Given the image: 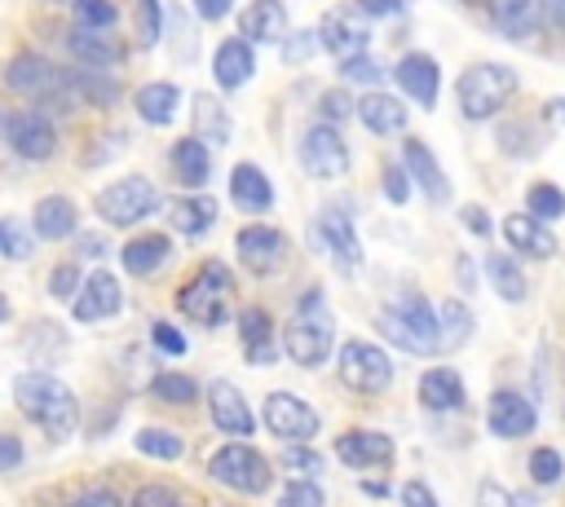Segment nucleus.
<instances>
[{
    "label": "nucleus",
    "instance_id": "nucleus-1",
    "mask_svg": "<svg viewBox=\"0 0 565 507\" xmlns=\"http://www.w3.org/2000/svg\"><path fill=\"white\" fill-rule=\"evenodd\" d=\"M13 401H18V410H22L31 423H40L49 436H66V432L75 428V414H79L71 388H66L62 379H53L49 370H26V375H18V379H13Z\"/></svg>",
    "mask_w": 565,
    "mask_h": 507
},
{
    "label": "nucleus",
    "instance_id": "nucleus-2",
    "mask_svg": "<svg viewBox=\"0 0 565 507\" xmlns=\"http://www.w3.org/2000/svg\"><path fill=\"white\" fill-rule=\"evenodd\" d=\"M282 348H287V357H291L296 366H309V370L331 357V348H335V322H331V313L322 309V291H309V295L300 300L296 317H291L287 331H282Z\"/></svg>",
    "mask_w": 565,
    "mask_h": 507
},
{
    "label": "nucleus",
    "instance_id": "nucleus-3",
    "mask_svg": "<svg viewBox=\"0 0 565 507\" xmlns=\"http://www.w3.org/2000/svg\"><path fill=\"white\" fill-rule=\"evenodd\" d=\"M380 331H384L397 348L419 353V357H428V353L441 348V335H437V309H433L424 295H402L397 304H388V309L380 313Z\"/></svg>",
    "mask_w": 565,
    "mask_h": 507
},
{
    "label": "nucleus",
    "instance_id": "nucleus-4",
    "mask_svg": "<svg viewBox=\"0 0 565 507\" xmlns=\"http://www.w3.org/2000/svg\"><path fill=\"white\" fill-rule=\"evenodd\" d=\"M455 93H459V110L468 119H490V115H499L512 101L516 75L508 66H499V62H477V66H468L459 75Z\"/></svg>",
    "mask_w": 565,
    "mask_h": 507
},
{
    "label": "nucleus",
    "instance_id": "nucleus-5",
    "mask_svg": "<svg viewBox=\"0 0 565 507\" xmlns=\"http://www.w3.org/2000/svg\"><path fill=\"white\" fill-rule=\"evenodd\" d=\"M230 291H234L230 269H225L221 260H207V265L185 282V291H181L177 304H181L194 322H203V326H221V322L230 317Z\"/></svg>",
    "mask_w": 565,
    "mask_h": 507
},
{
    "label": "nucleus",
    "instance_id": "nucleus-6",
    "mask_svg": "<svg viewBox=\"0 0 565 507\" xmlns=\"http://www.w3.org/2000/svg\"><path fill=\"white\" fill-rule=\"evenodd\" d=\"M159 190H154V181H146V176H119L115 185H106L102 194H97V216L106 220V225H137L141 216H154L159 212Z\"/></svg>",
    "mask_w": 565,
    "mask_h": 507
},
{
    "label": "nucleus",
    "instance_id": "nucleus-7",
    "mask_svg": "<svg viewBox=\"0 0 565 507\" xmlns=\"http://www.w3.org/2000/svg\"><path fill=\"white\" fill-rule=\"evenodd\" d=\"M207 472H212L221 485L238 489V494H265V489H269V463H265L252 445H243V441L221 445V450L212 454Z\"/></svg>",
    "mask_w": 565,
    "mask_h": 507
},
{
    "label": "nucleus",
    "instance_id": "nucleus-8",
    "mask_svg": "<svg viewBox=\"0 0 565 507\" xmlns=\"http://www.w3.org/2000/svg\"><path fill=\"white\" fill-rule=\"evenodd\" d=\"M340 379L353 392H384L393 384V362L380 344L349 339V344H340Z\"/></svg>",
    "mask_w": 565,
    "mask_h": 507
},
{
    "label": "nucleus",
    "instance_id": "nucleus-9",
    "mask_svg": "<svg viewBox=\"0 0 565 507\" xmlns=\"http://www.w3.org/2000/svg\"><path fill=\"white\" fill-rule=\"evenodd\" d=\"M4 84L22 97H35V101H53V97H66L75 88V79L66 71H57L53 62H44L35 53H18L4 71Z\"/></svg>",
    "mask_w": 565,
    "mask_h": 507
},
{
    "label": "nucleus",
    "instance_id": "nucleus-10",
    "mask_svg": "<svg viewBox=\"0 0 565 507\" xmlns=\"http://www.w3.org/2000/svg\"><path fill=\"white\" fill-rule=\"evenodd\" d=\"M300 163H305V172L318 176V181L344 176V172H349V145H344V137H340L331 123H313V128L300 137Z\"/></svg>",
    "mask_w": 565,
    "mask_h": 507
},
{
    "label": "nucleus",
    "instance_id": "nucleus-11",
    "mask_svg": "<svg viewBox=\"0 0 565 507\" xmlns=\"http://www.w3.org/2000/svg\"><path fill=\"white\" fill-rule=\"evenodd\" d=\"M4 137L9 145L22 154V159H49L57 150V132H53V119L44 110H18L4 119Z\"/></svg>",
    "mask_w": 565,
    "mask_h": 507
},
{
    "label": "nucleus",
    "instance_id": "nucleus-12",
    "mask_svg": "<svg viewBox=\"0 0 565 507\" xmlns=\"http://www.w3.org/2000/svg\"><path fill=\"white\" fill-rule=\"evenodd\" d=\"M265 428L278 441H309L318 432V414H313V406H305L291 392H269L265 397Z\"/></svg>",
    "mask_w": 565,
    "mask_h": 507
},
{
    "label": "nucleus",
    "instance_id": "nucleus-13",
    "mask_svg": "<svg viewBox=\"0 0 565 507\" xmlns=\"http://www.w3.org/2000/svg\"><path fill=\"white\" fill-rule=\"evenodd\" d=\"M318 40H322V48H327L331 57L349 62V57L366 53V44H371V26H366L353 9H331V13L318 22Z\"/></svg>",
    "mask_w": 565,
    "mask_h": 507
},
{
    "label": "nucleus",
    "instance_id": "nucleus-14",
    "mask_svg": "<svg viewBox=\"0 0 565 507\" xmlns=\"http://www.w3.org/2000/svg\"><path fill=\"white\" fill-rule=\"evenodd\" d=\"M313 247H327L344 269H358V265H362V242H358L353 216H349L344 207H327V212L313 220Z\"/></svg>",
    "mask_w": 565,
    "mask_h": 507
},
{
    "label": "nucleus",
    "instance_id": "nucleus-15",
    "mask_svg": "<svg viewBox=\"0 0 565 507\" xmlns=\"http://www.w3.org/2000/svg\"><path fill=\"white\" fill-rule=\"evenodd\" d=\"M207 410H212V423H216L221 432H230V436H252V428H256V414H252L247 397H243L230 379H212V388H207Z\"/></svg>",
    "mask_w": 565,
    "mask_h": 507
},
{
    "label": "nucleus",
    "instance_id": "nucleus-16",
    "mask_svg": "<svg viewBox=\"0 0 565 507\" xmlns=\"http://www.w3.org/2000/svg\"><path fill=\"white\" fill-rule=\"evenodd\" d=\"M486 423H490V432H494V436L516 441V436H530V432H534L539 414H534V406H530L521 392L503 388V392H494V397H490V406H486Z\"/></svg>",
    "mask_w": 565,
    "mask_h": 507
},
{
    "label": "nucleus",
    "instance_id": "nucleus-17",
    "mask_svg": "<svg viewBox=\"0 0 565 507\" xmlns=\"http://www.w3.org/2000/svg\"><path fill=\"white\" fill-rule=\"evenodd\" d=\"M238 256H243L247 269H256L260 278H269L282 265V256H287V238H282V229L247 225V229H238Z\"/></svg>",
    "mask_w": 565,
    "mask_h": 507
},
{
    "label": "nucleus",
    "instance_id": "nucleus-18",
    "mask_svg": "<svg viewBox=\"0 0 565 507\" xmlns=\"http://www.w3.org/2000/svg\"><path fill=\"white\" fill-rule=\"evenodd\" d=\"M503 238L512 242V251H521L530 260H547L556 251V238H552L547 220H539L534 212H508L503 216Z\"/></svg>",
    "mask_w": 565,
    "mask_h": 507
},
{
    "label": "nucleus",
    "instance_id": "nucleus-19",
    "mask_svg": "<svg viewBox=\"0 0 565 507\" xmlns=\"http://www.w3.org/2000/svg\"><path fill=\"white\" fill-rule=\"evenodd\" d=\"M66 48L75 62H84L88 71H106V66H119L124 48L115 40V31H97V26H75L66 35Z\"/></svg>",
    "mask_w": 565,
    "mask_h": 507
},
{
    "label": "nucleus",
    "instance_id": "nucleus-20",
    "mask_svg": "<svg viewBox=\"0 0 565 507\" xmlns=\"http://www.w3.org/2000/svg\"><path fill=\"white\" fill-rule=\"evenodd\" d=\"M119 282H115V273L110 269H97V273H88L84 278V287H79V295H75V317L79 322H102V317H110V313H119Z\"/></svg>",
    "mask_w": 565,
    "mask_h": 507
},
{
    "label": "nucleus",
    "instance_id": "nucleus-21",
    "mask_svg": "<svg viewBox=\"0 0 565 507\" xmlns=\"http://www.w3.org/2000/svg\"><path fill=\"white\" fill-rule=\"evenodd\" d=\"M397 84H402L406 97H415L424 110H433V106H437L441 71H437V62H433L428 53H406V57L397 62Z\"/></svg>",
    "mask_w": 565,
    "mask_h": 507
},
{
    "label": "nucleus",
    "instance_id": "nucleus-22",
    "mask_svg": "<svg viewBox=\"0 0 565 507\" xmlns=\"http://www.w3.org/2000/svg\"><path fill=\"white\" fill-rule=\"evenodd\" d=\"M256 71V53H252V40L247 35H234V40H221L216 44V57H212V75L221 88H238L247 84Z\"/></svg>",
    "mask_w": 565,
    "mask_h": 507
},
{
    "label": "nucleus",
    "instance_id": "nucleus-23",
    "mask_svg": "<svg viewBox=\"0 0 565 507\" xmlns=\"http://www.w3.org/2000/svg\"><path fill=\"white\" fill-rule=\"evenodd\" d=\"M402 163H406V172H411V181L433 198V203H446L450 198V181L441 176V168H437V159H433V150L424 145V141H406L402 145Z\"/></svg>",
    "mask_w": 565,
    "mask_h": 507
},
{
    "label": "nucleus",
    "instance_id": "nucleus-24",
    "mask_svg": "<svg viewBox=\"0 0 565 507\" xmlns=\"http://www.w3.org/2000/svg\"><path fill=\"white\" fill-rule=\"evenodd\" d=\"M490 18H494L499 35L525 40V35H534L539 22H543V0H490Z\"/></svg>",
    "mask_w": 565,
    "mask_h": 507
},
{
    "label": "nucleus",
    "instance_id": "nucleus-25",
    "mask_svg": "<svg viewBox=\"0 0 565 507\" xmlns=\"http://www.w3.org/2000/svg\"><path fill=\"white\" fill-rule=\"evenodd\" d=\"M238 26H243V35H247L252 44L287 40V9H282V0H252Z\"/></svg>",
    "mask_w": 565,
    "mask_h": 507
},
{
    "label": "nucleus",
    "instance_id": "nucleus-26",
    "mask_svg": "<svg viewBox=\"0 0 565 507\" xmlns=\"http://www.w3.org/2000/svg\"><path fill=\"white\" fill-rule=\"evenodd\" d=\"M335 454L349 467H375V463H388L393 459V441L384 432H344L335 441Z\"/></svg>",
    "mask_w": 565,
    "mask_h": 507
},
{
    "label": "nucleus",
    "instance_id": "nucleus-27",
    "mask_svg": "<svg viewBox=\"0 0 565 507\" xmlns=\"http://www.w3.org/2000/svg\"><path fill=\"white\" fill-rule=\"evenodd\" d=\"M358 119H362L375 137H397V132L406 128V106H402L397 97H388V93H366V97L358 101Z\"/></svg>",
    "mask_w": 565,
    "mask_h": 507
},
{
    "label": "nucleus",
    "instance_id": "nucleus-28",
    "mask_svg": "<svg viewBox=\"0 0 565 507\" xmlns=\"http://www.w3.org/2000/svg\"><path fill=\"white\" fill-rule=\"evenodd\" d=\"M230 198L243 212H265V207H274V185L265 181V172L256 163H238L230 172Z\"/></svg>",
    "mask_w": 565,
    "mask_h": 507
},
{
    "label": "nucleus",
    "instance_id": "nucleus-29",
    "mask_svg": "<svg viewBox=\"0 0 565 507\" xmlns=\"http://www.w3.org/2000/svg\"><path fill=\"white\" fill-rule=\"evenodd\" d=\"M172 172H177V181L190 185V190L207 185V181H212V154H207V145H203L199 137L177 141V145H172Z\"/></svg>",
    "mask_w": 565,
    "mask_h": 507
},
{
    "label": "nucleus",
    "instance_id": "nucleus-30",
    "mask_svg": "<svg viewBox=\"0 0 565 507\" xmlns=\"http://www.w3.org/2000/svg\"><path fill=\"white\" fill-rule=\"evenodd\" d=\"M132 101H137V115H141L146 123H172V119H177V106H181V88L154 79V84H141Z\"/></svg>",
    "mask_w": 565,
    "mask_h": 507
},
{
    "label": "nucleus",
    "instance_id": "nucleus-31",
    "mask_svg": "<svg viewBox=\"0 0 565 507\" xmlns=\"http://www.w3.org/2000/svg\"><path fill=\"white\" fill-rule=\"evenodd\" d=\"M419 401H424L428 410H459V406H463V384H459V375L446 370V366L424 370V379H419Z\"/></svg>",
    "mask_w": 565,
    "mask_h": 507
},
{
    "label": "nucleus",
    "instance_id": "nucleus-32",
    "mask_svg": "<svg viewBox=\"0 0 565 507\" xmlns=\"http://www.w3.org/2000/svg\"><path fill=\"white\" fill-rule=\"evenodd\" d=\"M75 220H79V212H75V203L62 198V194H49V198L35 203V234H40V238H71Z\"/></svg>",
    "mask_w": 565,
    "mask_h": 507
},
{
    "label": "nucleus",
    "instance_id": "nucleus-33",
    "mask_svg": "<svg viewBox=\"0 0 565 507\" xmlns=\"http://www.w3.org/2000/svg\"><path fill=\"white\" fill-rule=\"evenodd\" d=\"M172 225H177V234H185V238L207 234V229L216 225V198H207V194L181 198V203L172 207Z\"/></svg>",
    "mask_w": 565,
    "mask_h": 507
},
{
    "label": "nucleus",
    "instance_id": "nucleus-34",
    "mask_svg": "<svg viewBox=\"0 0 565 507\" xmlns=\"http://www.w3.org/2000/svg\"><path fill=\"white\" fill-rule=\"evenodd\" d=\"M163 260H168V238L163 234H141L124 247V269L137 273V278H150Z\"/></svg>",
    "mask_w": 565,
    "mask_h": 507
},
{
    "label": "nucleus",
    "instance_id": "nucleus-35",
    "mask_svg": "<svg viewBox=\"0 0 565 507\" xmlns=\"http://www.w3.org/2000/svg\"><path fill=\"white\" fill-rule=\"evenodd\" d=\"M238 331H243V353L252 357V362H269L274 357V322H269V313L265 309H243V317H238Z\"/></svg>",
    "mask_w": 565,
    "mask_h": 507
},
{
    "label": "nucleus",
    "instance_id": "nucleus-36",
    "mask_svg": "<svg viewBox=\"0 0 565 507\" xmlns=\"http://www.w3.org/2000/svg\"><path fill=\"white\" fill-rule=\"evenodd\" d=\"M472 313L459 304V300H441L437 304V335H441V348H463L468 335H472Z\"/></svg>",
    "mask_w": 565,
    "mask_h": 507
},
{
    "label": "nucleus",
    "instance_id": "nucleus-37",
    "mask_svg": "<svg viewBox=\"0 0 565 507\" xmlns=\"http://www.w3.org/2000/svg\"><path fill=\"white\" fill-rule=\"evenodd\" d=\"M486 278H490V287H494L499 300H508V304L525 300V273H521L508 256H490V260H486Z\"/></svg>",
    "mask_w": 565,
    "mask_h": 507
},
{
    "label": "nucleus",
    "instance_id": "nucleus-38",
    "mask_svg": "<svg viewBox=\"0 0 565 507\" xmlns=\"http://www.w3.org/2000/svg\"><path fill=\"white\" fill-rule=\"evenodd\" d=\"M137 450H141V454H150V459H163V463L185 454L181 436H177V432H168V428H141V432H137Z\"/></svg>",
    "mask_w": 565,
    "mask_h": 507
},
{
    "label": "nucleus",
    "instance_id": "nucleus-39",
    "mask_svg": "<svg viewBox=\"0 0 565 507\" xmlns=\"http://www.w3.org/2000/svg\"><path fill=\"white\" fill-rule=\"evenodd\" d=\"M525 203H530V212H534L539 220H556V216H565V190H561V185L539 181V185H530Z\"/></svg>",
    "mask_w": 565,
    "mask_h": 507
},
{
    "label": "nucleus",
    "instance_id": "nucleus-40",
    "mask_svg": "<svg viewBox=\"0 0 565 507\" xmlns=\"http://www.w3.org/2000/svg\"><path fill=\"white\" fill-rule=\"evenodd\" d=\"M194 379L190 375H177V370H168V375H159L154 379V397L159 401H168V406H185V401H194Z\"/></svg>",
    "mask_w": 565,
    "mask_h": 507
},
{
    "label": "nucleus",
    "instance_id": "nucleus-41",
    "mask_svg": "<svg viewBox=\"0 0 565 507\" xmlns=\"http://www.w3.org/2000/svg\"><path fill=\"white\" fill-rule=\"evenodd\" d=\"M561 476H565V463H561V454L552 445H543V450L530 454V481L534 485H556Z\"/></svg>",
    "mask_w": 565,
    "mask_h": 507
},
{
    "label": "nucleus",
    "instance_id": "nucleus-42",
    "mask_svg": "<svg viewBox=\"0 0 565 507\" xmlns=\"http://www.w3.org/2000/svg\"><path fill=\"white\" fill-rule=\"evenodd\" d=\"M75 18H79V26L115 31V18H119V9H115L110 0H75Z\"/></svg>",
    "mask_w": 565,
    "mask_h": 507
},
{
    "label": "nucleus",
    "instance_id": "nucleus-43",
    "mask_svg": "<svg viewBox=\"0 0 565 507\" xmlns=\"http://www.w3.org/2000/svg\"><path fill=\"white\" fill-rule=\"evenodd\" d=\"M132 13H137V40L141 48H150L159 40V0H132Z\"/></svg>",
    "mask_w": 565,
    "mask_h": 507
},
{
    "label": "nucleus",
    "instance_id": "nucleus-44",
    "mask_svg": "<svg viewBox=\"0 0 565 507\" xmlns=\"http://www.w3.org/2000/svg\"><path fill=\"white\" fill-rule=\"evenodd\" d=\"M340 75H344L349 84H380V79H384V66H380L375 57H366V53H358V57H349V62H340Z\"/></svg>",
    "mask_w": 565,
    "mask_h": 507
},
{
    "label": "nucleus",
    "instance_id": "nucleus-45",
    "mask_svg": "<svg viewBox=\"0 0 565 507\" xmlns=\"http://www.w3.org/2000/svg\"><path fill=\"white\" fill-rule=\"evenodd\" d=\"M75 88H84V93H88L97 106H115V93H119V88H115V79H106L102 71H97V75H93V71L75 75Z\"/></svg>",
    "mask_w": 565,
    "mask_h": 507
},
{
    "label": "nucleus",
    "instance_id": "nucleus-46",
    "mask_svg": "<svg viewBox=\"0 0 565 507\" xmlns=\"http://www.w3.org/2000/svg\"><path fill=\"white\" fill-rule=\"evenodd\" d=\"M0 256H9V260H26L31 256V238L22 234V225L0 220Z\"/></svg>",
    "mask_w": 565,
    "mask_h": 507
},
{
    "label": "nucleus",
    "instance_id": "nucleus-47",
    "mask_svg": "<svg viewBox=\"0 0 565 507\" xmlns=\"http://www.w3.org/2000/svg\"><path fill=\"white\" fill-rule=\"evenodd\" d=\"M322 503L327 498H322V489L313 481H291L282 489V498H278V507H322Z\"/></svg>",
    "mask_w": 565,
    "mask_h": 507
},
{
    "label": "nucleus",
    "instance_id": "nucleus-48",
    "mask_svg": "<svg viewBox=\"0 0 565 507\" xmlns=\"http://www.w3.org/2000/svg\"><path fill=\"white\" fill-rule=\"evenodd\" d=\"M384 194H388V203H406L411 198V172H406V163L402 168L397 163L384 168Z\"/></svg>",
    "mask_w": 565,
    "mask_h": 507
},
{
    "label": "nucleus",
    "instance_id": "nucleus-49",
    "mask_svg": "<svg viewBox=\"0 0 565 507\" xmlns=\"http://www.w3.org/2000/svg\"><path fill=\"white\" fill-rule=\"evenodd\" d=\"M49 291H53L57 300H75V295H79V269H75V265H57Z\"/></svg>",
    "mask_w": 565,
    "mask_h": 507
},
{
    "label": "nucleus",
    "instance_id": "nucleus-50",
    "mask_svg": "<svg viewBox=\"0 0 565 507\" xmlns=\"http://www.w3.org/2000/svg\"><path fill=\"white\" fill-rule=\"evenodd\" d=\"M150 335H154L159 353H172V357H181V353L190 348V344H185V335H181L177 326H168V322H154V331H150Z\"/></svg>",
    "mask_w": 565,
    "mask_h": 507
},
{
    "label": "nucleus",
    "instance_id": "nucleus-51",
    "mask_svg": "<svg viewBox=\"0 0 565 507\" xmlns=\"http://www.w3.org/2000/svg\"><path fill=\"white\" fill-rule=\"evenodd\" d=\"M132 507H181V503H177V494L168 485H141Z\"/></svg>",
    "mask_w": 565,
    "mask_h": 507
},
{
    "label": "nucleus",
    "instance_id": "nucleus-52",
    "mask_svg": "<svg viewBox=\"0 0 565 507\" xmlns=\"http://www.w3.org/2000/svg\"><path fill=\"white\" fill-rule=\"evenodd\" d=\"M282 463H287L291 472H305V476H318V472H322V459H318L313 450H287Z\"/></svg>",
    "mask_w": 565,
    "mask_h": 507
},
{
    "label": "nucleus",
    "instance_id": "nucleus-53",
    "mask_svg": "<svg viewBox=\"0 0 565 507\" xmlns=\"http://www.w3.org/2000/svg\"><path fill=\"white\" fill-rule=\"evenodd\" d=\"M402 507H437V498H433V489L424 481H406L402 485Z\"/></svg>",
    "mask_w": 565,
    "mask_h": 507
},
{
    "label": "nucleus",
    "instance_id": "nucleus-54",
    "mask_svg": "<svg viewBox=\"0 0 565 507\" xmlns=\"http://www.w3.org/2000/svg\"><path fill=\"white\" fill-rule=\"evenodd\" d=\"M322 40H318V31L313 35H296V40H282V57L287 62H305L309 57V48H318Z\"/></svg>",
    "mask_w": 565,
    "mask_h": 507
},
{
    "label": "nucleus",
    "instance_id": "nucleus-55",
    "mask_svg": "<svg viewBox=\"0 0 565 507\" xmlns=\"http://www.w3.org/2000/svg\"><path fill=\"white\" fill-rule=\"evenodd\" d=\"M18 463H22V441L4 432V436H0V472H13Z\"/></svg>",
    "mask_w": 565,
    "mask_h": 507
},
{
    "label": "nucleus",
    "instance_id": "nucleus-56",
    "mask_svg": "<svg viewBox=\"0 0 565 507\" xmlns=\"http://www.w3.org/2000/svg\"><path fill=\"white\" fill-rule=\"evenodd\" d=\"M230 4H234V0H194V13H199L203 22H216V18L230 13Z\"/></svg>",
    "mask_w": 565,
    "mask_h": 507
},
{
    "label": "nucleus",
    "instance_id": "nucleus-57",
    "mask_svg": "<svg viewBox=\"0 0 565 507\" xmlns=\"http://www.w3.org/2000/svg\"><path fill=\"white\" fill-rule=\"evenodd\" d=\"M358 9L371 18H388V13H402V0H358Z\"/></svg>",
    "mask_w": 565,
    "mask_h": 507
},
{
    "label": "nucleus",
    "instance_id": "nucleus-58",
    "mask_svg": "<svg viewBox=\"0 0 565 507\" xmlns=\"http://www.w3.org/2000/svg\"><path fill=\"white\" fill-rule=\"evenodd\" d=\"M322 110H327L331 119H344V115L353 110V101H344V93H327V97H322Z\"/></svg>",
    "mask_w": 565,
    "mask_h": 507
},
{
    "label": "nucleus",
    "instance_id": "nucleus-59",
    "mask_svg": "<svg viewBox=\"0 0 565 507\" xmlns=\"http://www.w3.org/2000/svg\"><path fill=\"white\" fill-rule=\"evenodd\" d=\"M463 225H468L472 234H481V238L490 234V216H486L481 207H463Z\"/></svg>",
    "mask_w": 565,
    "mask_h": 507
},
{
    "label": "nucleus",
    "instance_id": "nucleus-60",
    "mask_svg": "<svg viewBox=\"0 0 565 507\" xmlns=\"http://www.w3.org/2000/svg\"><path fill=\"white\" fill-rule=\"evenodd\" d=\"M75 507H119V498H115L110 489H88V494H84Z\"/></svg>",
    "mask_w": 565,
    "mask_h": 507
},
{
    "label": "nucleus",
    "instance_id": "nucleus-61",
    "mask_svg": "<svg viewBox=\"0 0 565 507\" xmlns=\"http://www.w3.org/2000/svg\"><path fill=\"white\" fill-rule=\"evenodd\" d=\"M543 22L565 26V0H543Z\"/></svg>",
    "mask_w": 565,
    "mask_h": 507
},
{
    "label": "nucleus",
    "instance_id": "nucleus-62",
    "mask_svg": "<svg viewBox=\"0 0 565 507\" xmlns=\"http://www.w3.org/2000/svg\"><path fill=\"white\" fill-rule=\"evenodd\" d=\"M362 489H366V494H375V498H384V494H388V489H384V481H366Z\"/></svg>",
    "mask_w": 565,
    "mask_h": 507
},
{
    "label": "nucleus",
    "instance_id": "nucleus-63",
    "mask_svg": "<svg viewBox=\"0 0 565 507\" xmlns=\"http://www.w3.org/2000/svg\"><path fill=\"white\" fill-rule=\"evenodd\" d=\"M547 115H552V119H565V101H552V106H547Z\"/></svg>",
    "mask_w": 565,
    "mask_h": 507
},
{
    "label": "nucleus",
    "instance_id": "nucleus-64",
    "mask_svg": "<svg viewBox=\"0 0 565 507\" xmlns=\"http://www.w3.org/2000/svg\"><path fill=\"white\" fill-rule=\"evenodd\" d=\"M4 317H9V300L0 295V322H4Z\"/></svg>",
    "mask_w": 565,
    "mask_h": 507
}]
</instances>
